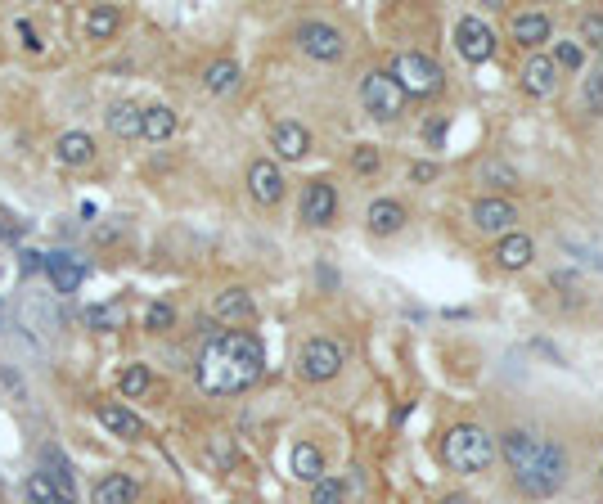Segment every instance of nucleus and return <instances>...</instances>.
Wrapping results in <instances>:
<instances>
[{"label":"nucleus","instance_id":"2f4dec72","mask_svg":"<svg viewBox=\"0 0 603 504\" xmlns=\"http://www.w3.org/2000/svg\"><path fill=\"white\" fill-rule=\"evenodd\" d=\"M581 36H585V45H590V50L603 54V14H585L581 18Z\"/></svg>","mask_w":603,"mask_h":504},{"label":"nucleus","instance_id":"72a5a7b5","mask_svg":"<svg viewBox=\"0 0 603 504\" xmlns=\"http://www.w3.org/2000/svg\"><path fill=\"white\" fill-rule=\"evenodd\" d=\"M585 108H590V113H603V72H594V77L585 81Z\"/></svg>","mask_w":603,"mask_h":504},{"label":"nucleus","instance_id":"412c9836","mask_svg":"<svg viewBox=\"0 0 603 504\" xmlns=\"http://www.w3.org/2000/svg\"><path fill=\"white\" fill-rule=\"evenodd\" d=\"M140 135L144 140H171L176 135V113H171L167 104H153V108H144V122H140Z\"/></svg>","mask_w":603,"mask_h":504},{"label":"nucleus","instance_id":"9d476101","mask_svg":"<svg viewBox=\"0 0 603 504\" xmlns=\"http://www.w3.org/2000/svg\"><path fill=\"white\" fill-rule=\"evenodd\" d=\"M333 212H338V194H333V185L329 180H311L306 194H302V221L320 230V225L333 221Z\"/></svg>","mask_w":603,"mask_h":504},{"label":"nucleus","instance_id":"0eeeda50","mask_svg":"<svg viewBox=\"0 0 603 504\" xmlns=\"http://www.w3.org/2000/svg\"><path fill=\"white\" fill-rule=\"evenodd\" d=\"M455 50L464 54L468 63H486L495 54V32L477 14L459 18V23H455Z\"/></svg>","mask_w":603,"mask_h":504},{"label":"nucleus","instance_id":"cd10ccee","mask_svg":"<svg viewBox=\"0 0 603 504\" xmlns=\"http://www.w3.org/2000/svg\"><path fill=\"white\" fill-rule=\"evenodd\" d=\"M117 383H122V396H144L153 387V374H149V365H126Z\"/></svg>","mask_w":603,"mask_h":504},{"label":"nucleus","instance_id":"a878e982","mask_svg":"<svg viewBox=\"0 0 603 504\" xmlns=\"http://www.w3.org/2000/svg\"><path fill=\"white\" fill-rule=\"evenodd\" d=\"M513 41L518 45H545L549 41V18L545 14H518L513 18Z\"/></svg>","mask_w":603,"mask_h":504},{"label":"nucleus","instance_id":"4c0bfd02","mask_svg":"<svg viewBox=\"0 0 603 504\" xmlns=\"http://www.w3.org/2000/svg\"><path fill=\"white\" fill-rule=\"evenodd\" d=\"M446 135V117H437V122H428V140H441Z\"/></svg>","mask_w":603,"mask_h":504},{"label":"nucleus","instance_id":"6ab92c4d","mask_svg":"<svg viewBox=\"0 0 603 504\" xmlns=\"http://www.w3.org/2000/svg\"><path fill=\"white\" fill-rule=\"evenodd\" d=\"M59 162L63 167H90V162H95V140H90L86 131L59 135Z\"/></svg>","mask_w":603,"mask_h":504},{"label":"nucleus","instance_id":"f704fd0d","mask_svg":"<svg viewBox=\"0 0 603 504\" xmlns=\"http://www.w3.org/2000/svg\"><path fill=\"white\" fill-rule=\"evenodd\" d=\"M558 63H563V68H581V45H558Z\"/></svg>","mask_w":603,"mask_h":504},{"label":"nucleus","instance_id":"6e6552de","mask_svg":"<svg viewBox=\"0 0 603 504\" xmlns=\"http://www.w3.org/2000/svg\"><path fill=\"white\" fill-rule=\"evenodd\" d=\"M297 45H302V54H311V59H324V63L342 59V32L329 23H315V18L297 27Z\"/></svg>","mask_w":603,"mask_h":504},{"label":"nucleus","instance_id":"dca6fc26","mask_svg":"<svg viewBox=\"0 0 603 504\" xmlns=\"http://www.w3.org/2000/svg\"><path fill=\"white\" fill-rule=\"evenodd\" d=\"M270 144H275V153H279V158H288V162L311 153V135H306L302 122H279L275 131H270Z\"/></svg>","mask_w":603,"mask_h":504},{"label":"nucleus","instance_id":"aec40b11","mask_svg":"<svg viewBox=\"0 0 603 504\" xmlns=\"http://www.w3.org/2000/svg\"><path fill=\"white\" fill-rule=\"evenodd\" d=\"M104 122H108V131L113 135H122V140H135V135H140V122H144V108L140 104H113L104 113Z\"/></svg>","mask_w":603,"mask_h":504},{"label":"nucleus","instance_id":"9b49d317","mask_svg":"<svg viewBox=\"0 0 603 504\" xmlns=\"http://www.w3.org/2000/svg\"><path fill=\"white\" fill-rule=\"evenodd\" d=\"M518 81H522V90H527V95L549 99V95L558 90V68H554V59H545V54H531V59L522 63Z\"/></svg>","mask_w":603,"mask_h":504},{"label":"nucleus","instance_id":"4be33fe9","mask_svg":"<svg viewBox=\"0 0 603 504\" xmlns=\"http://www.w3.org/2000/svg\"><path fill=\"white\" fill-rule=\"evenodd\" d=\"M405 225V207L392 203V198H378V203H369V230L374 234H396Z\"/></svg>","mask_w":603,"mask_h":504},{"label":"nucleus","instance_id":"b1692460","mask_svg":"<svg viewBox=\"0 0 603 504\" xmlns=\"http://www.w3.org/2000/svg\"><path fill=\"white\" fill-rule=\"evenodd\" d=\"M203 86L212 90V95H230V90L239 86V63H234V59H216V63H207Z\"/></svg>","mask_w":603,"mask_h":504},{"label":"nucleus","instance_id":"39448f33","mask_svg":"<svg viewBox=\"0 0 603 504\" xmlns=\"http://www.w3.org/2000/svg\"><path fill=\"white\" fill-rule=\"evenodd\" d=\"M392 81L405 90V95H432V90L441 86V68L428 59V54L405 50V54H396V63H392Z\"/></svg>","mask_w":603,"mask_h":504},{"label":"nucleus","instance_id":"7ed1b4c3","mask_svg":"<svg viewBox=\"0 0 603 504\" xmlns=\"http://www.w3.org/2000/svg\"><path fill=\"white\" fill-rule=\"evenodd\" d=\"M441 455H446V468H455V473H482L495 459V437L477 423H459V428L446 432Z\"/></svg>","mask_w":603,"mask_h":504},{"label":"nucleus","instance_id":"423d86ee","mask_svg":"<svg viewBox=\"0 0 603 504\" xmlns=\"http://www.w3.org/2000/svg\"><path fill=\"white\" fill-rule=\"evenodd\" d=\"M342 347L338 342H329V338H311L302 347V356H297V374L306 378V383H329V378H338V369H342Z\"/></svg>","mask_w":603,"mask_h":504},{"label":"nucleus","instance_id":"7c9ffc66","mask_svg":"<svg viewBox=\"0 0 603 504\" xmlns=\"http://www.w3.org/2000/svg\"><path fill=\"white\" fill-rule=\"evenodd\" d=\"M171 320H176V311H171L167 302H153L149 311H144V329H153V333H162V329H171Z\"/></svg>","mask_w":603,"mask_h":504},{"label":"nucleus","instance_id":"c9c22d12","mask_svg":"<svg viewBox=\"0 0 603 504\" xmlns=\"http://www.w3.org/2000/svg\"><path fill=\"white\" fill-rule=\"evenodd\" d=\"M18 36H23V45H27V50H41V36L32 32V23H18Z\"/></svg>","mask_w":603,"mask_h":504},{"label":"nucleus","instance_id":"c85d7f7f","mask_svg":"<svg viewBox=\"0 0 603 504\" xmlns=\"http://www.w3.org/2000/svg\"><path fill=\"white\" fill-rule=\"evenodd\" d=\"M347 500V486L338 482V477H320L311 491V504H342Z\"/></svg>","mask_w":603,"mask_h":504},{"label":"nucleus","instance_id":"f3484780","mask_svg":"<svg viewBox=\"0 0 603 504\" xmlns=\"http://www.w3.org/2000/svg\"><path fill=\"white\" fill-rule=\"evenodd\" d=\"M45 270H50V279H54V288H59V293H77L81 279H86V266H81V261H72L68 252H50V257H45Z\"/></svg>","mask_w":603,"mask_h":504},{"label":"nucleus","instance_id":"2eb2a0df","mask_svg":"<svg viewBox=\"0 0 603 504\" xmlns=\"http://www.w3.org/2000/svg\"><path fill=\"white\" fill-rule=\"evenodd\" d=\"M212 311H216V320H225V324H243L257 315V306H252L248 288H225V293H216Z\"/></svg>","mask_w":603,"mask_h":504},{"label":"nucleus","instance_id":"473e14b6","mask_svg":"<svg viewBox=\"0 0 603 504\" xmlns=\"http://www.w3.org/2000/svg\"><path fill=\"white\" fill-rule=\"evenodd\" d=\"M351 167H356L360 176H374V171H378V153L369 149V144H360V149L351 153Z\"/></svg>","mask_w":603,"mask_h":504},{"label":"nucleus","instance_id":"a211bd4d","mask_svg":"<svg viewBox=\"0 0 603 504\" xmlns=\"http://www.w3.org/2000/svg\"><path fill=\"white\" fill-rule=\"evenodd\" d=\"M531 239L527 234H504L500 243H495V266L500 270H522V266H531Z\"/></svg>","mask_w":603,"mask_h":504},{"label":"nucleus","instance_id":"e433bc0d","mask_svg":"<svg viewBox=\"0 0 603 504\" xmlns=\"http://www.w3.org/2000/svg\"><path fill=\"white\" fill-rule=\"evenodd\" d=\"M437 176V167L432 162H419V167H410V180H432Z\"/></svg>","mask_w":603,"mask_h":504},{"label":"nucleus","instance_id":"f8f14e48","mask_svg":"<svg viewBox=\"0 0 603 504\" xmlns=\"http://www.w3.org/2000/svg\"><path fill=\"white\" fill-rule=\"evenodd\" d=\"M95 419L104 423L108 432H113V437H122V441H140L144 437V419L135 410H126V405H99L95 410Z\"/></svg>","mask_w":603,"mask_h":504},{"label":"nucleus","instance_id":"ddd939ff","mask_svg":"<svg viewBox=\"0 0 603 504\" xmlns=\"http://www.w3.org/2000/svg\"><path fill=\"white\" fill-rule=\"evenodd\" d=\"M135 495H140V482L126 473H108L95 482V491H90V504H135Z\"/></svg>","mask_w":603,"mask_h":504},{"label":"nucleus","instance_id":"4468645a","mask_svg":"<svg viewBox=\"0 0 603 504\" xmlns=\"http://www.w3.org/2000/svg\"><path fill=\"white\" fill-rule=\"evenodd\" d=\"M513 221H518V212H513V203H504V198H482V203L473 207V225L482 234H500V230H509Z\"/></svg>","mask_w":603,"mask_h":504},{"label":"nucleus","instance_id":"bb28decb","mask_svg":"<svg viewBox=\"0 0 603 504\" xmlns=\"http://www.w3.org/2000/svg\"><path fill=\"white\" fill-rule=\"evenodd\" d=\"M117 23H122V18H117L113 5H90L86 9V36L90 41H108V36L117 32Z\"/></svg>","mask_w":603,"mask_h":504},{"label":"nucleus","instance_id":"c756f323","mask_svg":"<svg viewBox=\"0 0 603 504\" xmlns=\"http://www.w3.org/2000/svg\"><path fill=\"white\" fill-rule=\"evenodd\" d=\"M86 324L90 329H122V306H90Z\"/></svg>","mask_w":603,"mask_h":504},{"label":"nucleus","instance_id":"20e7f679","mask_svg":"<svg viewBox=\"0 0 603 504\" xmlns=\"http://www.w3.org/2000/svg\"><path fill=\"white\" fill-rule=\"evenodd\" d=\"M360 104H365V113H374L378 122H396L405 108V90L392 81V72H365V81H360Z\"/></svg>","mask_w":603,"mask_h":504},{"label":"nucleus","instance_id":"5701e85b","mask_svg":"<svg viewBox=\"0 0 603 504\" xmlns=\"http://www.w3.org/2000/svg\"><path fill=\"white\" fill-rule=\"evenodd\" d=\"M23 495H27V504H77L68 491H59V486H54L45 473H32V477H27V482H23Z\"/></svg>","mask_w":603,"mask_h":504},{"label":"nucleus","instance_id":"f257e3e1","mask_svg":"<svg viewBox=\"0 0 603 504\" xmlns=\"http://www.w3.org/2000/svg\"><path fill=\"white\" fill-rule=\"evenodd\" d=\"M261 369H266V347L252 333L230 329V333H216L203 347V356H198V387L212 396H234V392H248L261 378Z\"/></svg>","mask_w":603,"mask_h":504},{"label":"nucleus","instance_id":"58836bf2","mask_svg":"<svg viewBox=\"0 0 603 504\" xmlns=\"http://www.w3.org/2000/svg\"><path fill=\"white\" fill-rule=\"evenodd\" d=\"M441 504H468V495H446Z\"/></svg>","mask_w":603,"mask_h":504},{"label":"nucleus","instance_id":"1a4fd4ad","mask_svg":"<svg viewBox=\"0 0 603 504\" xmlns=\"http://www.w3.org/2000/svg\"><path fill=\"white\" fill-rule=\"evenodd\" d=\"M248 189L261 207H275L279 198H284V171H279L270 158H257L248 167Z\"/></svg>","mask_w":603,"mask_h":504},{"label":"nucleus","instance_id":"393cba45","mask_svg":"<svg viewBox=\"0 0 603 504\" xmlns=\"http://www.w3.org/2000/svg\"><path fill=\"white\" fill-rule=\"evenodd\" d=\"M293 473L302 477V482H320L324 477V455L311 446V441H297L293 446Z\"/></svg>","mask_w":603,"mask_h":504},{"label":"nucleus","instance_id":"f03ea898","mask_svg":"<svg viewBox=\"0 0 603 504\" xmlns=\"http://www.w3.org/2000/svg\"><path fill=\"white\" fill-rule=\"evenodd\" d=\"M500 450H504V459H509V473H513V482H518V491L536 495V500L554 495L558 486L567 482V450L558 446V441H545L540 432L509 428L500 437Z\"/></svg>","mask_w":603,"mask_h":504}]
</instances>
